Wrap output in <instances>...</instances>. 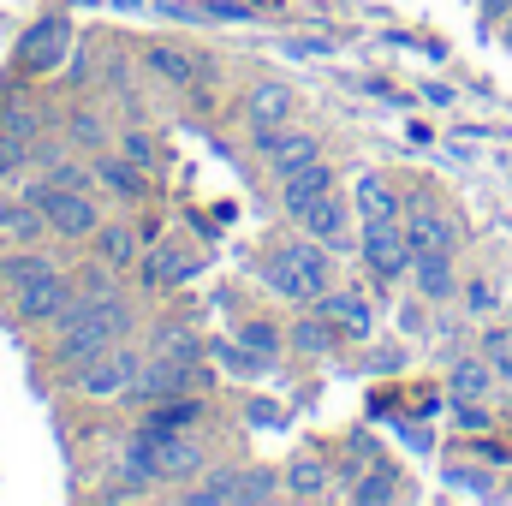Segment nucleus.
Returning a JSON list of instances; mask_svg holds the SVG:
<instances>
[{"label":"nucleus","instance_id":"1a4fd4ad","mask_svg":"<svg viewBox=\"0 0 512 506\" xmlns=\"http://www.w3.org/2000/svg\"><path fill=\"white\" fill-rule=\"evenodd\" d=\"M18 298V322H30V328H42V322H60L66 310H72V298H78V286L54 268V274H42V280H30L24 292H12Z\"/></svg>","mask_w":512,"mask_h":506},{"label":"nucleus","instance_id":"39448f33","mask_svg":"<svg viewBox=\"0 0 512 506\" xmlns=\"http://www.w3.org/2000/svg\"><path fill=\"white\" fill-rule=\"evenodd\" d=\"M358 251H364V262H370L376 280H399V274H411V239H405V221H364Z\"/></svg>","mask_w":512,"mask_h":506},{"label":"nucleus","instance_id":"4be33fe9","mask_svg":"<svg viewBox=\"0 0 512 506\" xmlns=\"http://www.w3.org/2000/svg\"><path fill=\"white\" fill-rule=\"evenodd\" d=\"M203 268V256H179V251H155L143 262V280L155 286V292H167V286H179L185 274H197Z\"/></svg>","mask_w":512,"mask_h":506},{"label":"nucleus","instance_id":"a878e982","mask_svg":"<svg viewBox=\"0 0 512 506\" xmlns=\"http://www.w3.org/2000/svg\"><path fill=\"white\" fill-rule=\"evenodd\" d=\"M96 173H102V185H108L120 203H137V197H143V167L126 161V155H120V161H96Z\"/></svg>","mask_w":512,"mask_h":506},{"label":"nucleus","instance_id":"393cba45","mask_svg":"<svg viewBox=\"0 0 512 506\" xmlns=\"http://www.w3.org/2000/svg\"><path fill=\"white\" fill-rule=\"evenodd\" d=\"M90 245H96V256H102L108 268H131V262H137V233H131V227H96Z\"/></svg>","mask_w":512,"mask_h":506},{"label":"nucleus","instance_id":"6ab92c4d","mask_svg":"<svg viewBox=\"0 0 512 506\" xmlns=\"http://www.w3.org/2000/svg\"><path fill=\"white\" fill-rule=\"evenodd\" d=\"M286 346H292L298 358H328V352L340 346V328H334L328 316H304V322L286 328Z\"/></svg>","mask_w":512,"mask_h":506},{"label":"nucleus","instance_id":"b1692460","mask_svg":"<svg viewBox=\"0 0 512 506\" xmlns=\"http://www.w3.org/2000/svg\"><path fill=\"white\" fill-rule=\"evenodd\" d=\"M239 477L245 471H209V483H191L179 501L185 506H233L239 501Z\"/></svg>","mask_w":512,"mask_h":506},{"label":"nucleus","instance_id":"a19ab883","mask_svg":"<svg viewBox=\"0 0 512 506\" xmlns=\"http://www.w3.org/2000/svg\"><path fill=\"white\" fill-rule=\"evenodd\" d=\"M0 233H6V209H0Z\"/></svg>","mask_w":512,"mask_h":506},{"label":"nucleus","instance_id":"473e14b6","mask_svg":"<svg viewBox=\"0 0 512 506\" xmlns=\"http://www.w3.org/2000/svg\"><path fill=\"white\" fill-rule=\"evenodd\" d=\"M120 155L137 161V167H155V137H149V131H126V137H120Z\"/></svg>","mask_w":512,"mask_h":506},{"label":"nucleus","instance_id":"f257e3e1","mask_svg":"<svg viewBox=\"0 0 512 506\" xmlns=\"http://www.w3.org/2000/svg\"><path fill=\"white\" fill-rule=\"evenodd\" d=\"M126 334H137V310H131L126 298L72 304V310L60 316V340H54V358H60L66 370H78V364L102 358L108 346H120Z\"/></svg>","mask_w":512,"mask_h":506},{"label":"nucleus","instance_id":"9d476101","mask_svg":"<svg viewBox=\"0 0 512 506\" xmlns=\"http://www.w3.org/2000/svg\"><path fill=\"white\" fill-rule=\"evenodd\" d=\"M405 239H411V251H459V221H453L441 203L417 197V203L405 209Z\"/></svg>","mask_w":512,"mask_h":506},{"label":"nucleus","instance_id":"aec40b11","mask_svg":"<svg viewBox=\"0 0 512 506\" xmlns=\"http://www.w3.org/2000/svg\"><path fill=\"white\" fill-rule=\"evenodd\" d=\"M358 215H364V221H405L399 191L387 185L382 173H364V179H358Z\"/></svg>","mask_w":512,"mask_h":506},{"label":"nucleus","instance_id":"58836bf2","mask_svg":"<svg viewBox=\"0 0 512 506\" xmlns=\"http://www.w3.org/2000/svg\"><path fill=\"white\" fill-rule=\"evenodd\" d=\"M209 18H251V6H239V0H215Z\"/></svg>","mask_w":512,"mask_h":506},{"label":"nucleus","instance_id":"ddd939ff","mask_svg":"<svg viewBox=\"0 0 512 506\" xmlns=\"http://www.w3.org/2000/svg\"><path fill=\"white\" fill-rule=\"evenodd\" d=\"M310 310L328 316V322H334L340 334H352V340H370V334H376V310H370L364 292H322Z\"/></svg>","mask_w":512,"mask_h":506},{"label":"nucleus","instance_id":"bb28decb","mask_svg":"<svg viewBox=\"0 0 512 506\" xmlns=\"http://www.w3.org/2000/svg\"><path fill=\"white\" fill-rule=\"evenodd\" d=\"M352 501H358V506L399 501V471H393V465H370V471H364V483H352Z\"/></svg>","mask_w":512,"mask_h":506},{"label":"nucleus","instance_id":"72a5a7b5","mask_svg":"<svg viewBox=\"0 0 512 506\" xmlns=\"http://www.w3.org/2000/svg\"><path fill=\"white\" fill-rule=\"evenodd\" d=\"M465 304H471V316H495V304H501V298H495V286H489V280H471V286H465Z\"/></svg>","mask_w":512,"mask_h":506},{"label":"nucleus","instance_id":"9b49d317","mask_svg":"<svg viewBox=\"0 0 512 506\" xmlns=\"http://www.w3.org/2000/svg\"><path fill=\"white\" fill-rule=\"evenodd\" d=\"M328 191H334V167H328V161H310V167H298V173H286V179H280V209L298 221V215H304V209H316Z\"/></svg>","mask_w":512,"mask_h":506},{"label":"nucleus","instance_id":"423d86ee","mask_svg":"<svg viewBox=\"0 0 512 506\" xmlns=\"http://www.w3.org/2000/svg\"><path fill=\"white\" fill-rule=\"evenodd\" d=\"M66 54H72V24H66V12H48V18H42V24H30V30H24V42H18L24 72H60V66H66Z\"/></svg>","mask_w":512,"mask_h":506},{"label":"nucleus","instance_id":"20e7f679","mask_svg":"<svg viewBox=\"0 0 512 506\" xmlns=\"http://www.w3.org/2000/svg\"><path fill=\"white\" fill-rule=\"evenodd\" d=\"M137 376H143V358L120 340V346H108L102 358L78 364V370H72V387H78V393H90V399H114V393H131V381H137Z\"/></svg>","mask_w":512,"mask_h":506},{"label":"nucleus","instance_id":"ea45409f","mask_svg":"<svg viewBox=\"0 0 512 506\" xmlns=\"http://www.w3.org/2000/svg\"><path fill=\"white\" fill-rule=\"evenodd\" d=\"M512 0H483V24H495V18H507Z\"/></svg>","mask_w":512,"mask_h":506},{"label":"nucleus","instance_id":"6e6552de","mask_svg":"<svg viewBox=\"0 0 512 506\" xmlns=\"http://www.w3.org/2000/svg\"><path fill=\"white\" fill-rule=\"evenodd\" d=\"M256 155L274 167V179H286V173H298V167L322 161V137H316V131L274 126V131H256Z\"/></svg>","mask_w":512,"mask_h":506},{"label":"nucleus","instance_id":"4c0bfd02","mask_svg":"<svg viewBox=\"0 0 512 506\" xmlns=\"http://www.w3.org/2000/svg\"><path fill=\"white\" fill-rule=\"evenodd\" d=\"M251 423H262V429H268V423H286V411H280V405H268V399H256V405H251Z\"/></svg>","mask_w":512,"mask_h":506},{"label":"nucleus","instance_id":"5701e85b","mask_svg":"<svg viewBox=\"0 0 512 506\" xmlns=\"http://www.w3.org/2000/svg\"><path fill=\"white\" fill-rule=\"evenodd\" d=\"M42 274H54V262L42 251H12V256H0V286L6 292H24L30 280H42Z\"/></svg>","mask_w":512,"mask_h":506},{"label":"nucleus","instance_id":"79ce46f5","mask_svg":"<svg viewBox=\"0 0 512 506\" xmlns=\"http://www.w3.org/2000/svg\"><path fill=\"white\" fill-rule=\"evenodd\" d=\"M114 6H137V0H114Z\"/></svg>","mask_w":512,"mask_h":506},{"label":"nucleus","instance_id":"c756f323","mask_svg":"<svg viewBox=\"0 0 512 506\" xmlns=\"http://www.w3.org/2000/svg\"><path fill=\"white\" fill-rule=\"evenodd\" d=\"M233 340H239L245 352H256V358H280V346H286V334H280V328H268V322H245Z\"/></svg>","mask_w":512,"mask_h":506},{"label":"nucleus","instance_id":"412c9836","mask_svg":"<svg viewBox=\"0 0 512 506\" xmlns=\"http://www.w3.org/2000/svg\"><path fill=\"white\" fill-rule=\"evenodd\" d=\"M149 423H161V429H197V423H203V393L155 399V405H149Z\"/></svg>","mask_w":512,"mask_h":506},{"label":"nucleus","instance_id":"2f4dec72","mask_svg":"<svg viewBox=\"0 0 512 506\" xmlns=\"http://www.w3.org/2000/svg\"><path fill=\"white\" fill-rule=\"evenodd\" d=\"M280 495H286L280 471H245L239 477V501H280Z\"/></svg>","mask_w":512,"mask_h":506},{"label":"nucleus","instance_id":"f8f14e48","mask_svg":"<svg viewBox=\"0 0 512 506\" xmlns=\"http://www.w3.org/2000/svg\"><path fill=\"white\" fill-rule=\"evenodd\" d=\"M298 227H304V239H316V245H328V251H346V245H352V209H346L334 191H328L316 209H304Z\"/></svg>","mask_w":512,"mask_h":506},{"label":"nucleus","instance_id":"cd10ccee","mask_svg":"<svg viewBox=\"0 0 512 506\" xmlns=\"http://www.w3.org/2000/svg\"><path fill=\"white\" fill-rule=\"evenodd\" d=\"M155 358H179V364H197L203 358V340L191 334V328H161V340H155Z\"/></svg>","mask_w":512,"mask_h":506},{"label":"nucleus","instance_id":"7c9ffc66","mask_svg":"<svg viewBox=\"0 0 512 506\" xmlns=\"http://www.w3.org/2000/svg\"><path fill=\"white\" fill-rule=\"evenodd\" d=\"M0 131H6V137H18V143L30 149V143H36V131H42V114H30V102H6Z\"/></svg>","mask_w":512,"mask_h":506},{"label":"nucleus","instance_id":"0eeeda50","mask_svg":"<svg viewBox=\"0 0 512 506\" xmlns=\"http://www.w3.org/2000/svg\"><path fill=\"white\" fill-rule=\"evenodd\" d=\"M203 387H209V370H203V364L155 358V364H143V376L131 381V399L155 405V399H173V393H203Z\"/></svg>","mask_w":512,"mask_h":506},{"label":"nucleus","instance_id":"a211bd4d","mask_svg":"<svg viewBox=\"0 0 512 506\" xmlns=\"http://www.w3.org/2000/svg\"><path fill=\"white\" fill-rule=\"evenodd\" d=\"M149 72H161V78H173V84L185 90V84H197L209 66H203L191 48H179V42H155V48H149Z\"/></svg>","mask_w":512,"mask_h":506},{"label":"nucleus","instance_id":"f704fd0d","mask_svg":"<svg viewBox=\"0 0 512 506\" xmlns=\"http://www.w3.org/2000/svg\"><path fill=\"white\" fill-rule=\"evenodd\" d=\"M72 143H78V149H96V143H102V120H96V114H72Z\"/></svg>","mask_w":512,"mask_h":506},{"label":"nucleus","instance_id":"f03ea898","mask_svg":"<svg viewBox=\"0 0 512 506\" xmlns=\"http://www.w3.org/2000/svg\"><path fill=\"white\" fill-rule=\"evenodd\" d=\"M262 280L274 298L286 304H316L328 292V245L316 239H298V245H280V251L262 262Z\"/></svg>","mask_w":512,"mask_h":506},{"label":"nucleus","instance_id":"37998d69","mask_svg":"<svg viewBox=\"0 0 512 506\" xmlns=\"http://www.w3.org/2000/svg\"><path fill=\"white\" fill-rule=\"evenodd\" d=\"M507 495H512V477H507Z\"/></svg>","mask_w":512,"mask_h":506},{"label":"nucleus","instance_id":"e433bc0d","mask_svg":"<svg viewBox=\"0 0 512 506\" xmlns=\"http://www.w3.org/2000/svg\"><path fill=\"white\" fill-rule=\"evenodd\" d=\"M24 155H30V149H24L18 137H6V131H0V173H12V167H18Z\"/></svg>","mask_w":512,"mask_h":506},{"label":"nucleus","instance_id":"c9c22d12","mask_svg":"<svg viewBox=\"0 0 512 506\" xmlns=\"http://www.w3.org/2000/svg\"><path fill=\"white\" fill-rule=\"evenodd\" d=\"M447 477H453L459 489H477V495H495V483H489V471H465V465H453Z\"/></svg>","mask_w":512,"mask_h":506},{"label":"nucleus","instance_id":"dca6fc26","mask_svg":"<svg viewBox=\"0 0 512 506\" xmlns=\"http://www.w3.org/2000/svg\"><path fill=\"white\" fill-rule=\"evenodd\" d=\"M280 477H286V495H292V501H328V477H334V471H328L322 453L304 447V453H292V465H286Z\"/></svg>","mask_w":512,"mask_h":506},{"label":"nucleus","instance_id":"7ed1b4c3","mask_svg":"<svg viewBox=\"0 0 512 506\" xmlns=\"http://www.w3.org/2000/svg\"><path fill=\"white\" fill-rule=\"evenodd\" d=\"M24 203H36V209H42V221H48L60 239H90V233L102 227V215H96L90 191H72V185H60V179L30 185V191H24Z\"/></svg>","mask_w":512,"mask_h":506},{"label":"nucleus","instance_id":"4468645a","mask_svg":"<svg viewBox=\"0 0 512 506\" xmlns=\"http://www.w3.org/2000/svg\"><path fill=\"white\" fill-rule=\"evenodd\" d=\"M411 286L423 304H447L459 292L453 280V251H411Z\"/></svg>","mask_w":512,"mask_h":506},{"label":"nucleus","instance_id":"c85d7f7f","mask_svg":"<svg viewBox=\"0 0 512 506\" xmlns=\"http://www.w3.org/2000/svg\"><path fill=\"white\" fill-rule=\"evenodd\" d=\"M489 364H495V381L512 387V328H483V346H477Z\"/></svg>","mask_w":512,"mask_h":506},{"label":"nucleus","instance_id":"2eb2a0df","mask_svg":"<svg viewBox=\"0 0 512 506\" xmlns=\"http://www.w3.org/2000/svg\"><path fill=\"white\" fill-rule=\"evenodd\" d=\"M501 381H495V364L483 352H465L447 364V399H489Z\"/></svg>","mask_w":512,"mask_h":506},{"label":"nucleus","instance_id":"c03bdc74","mask_svg":"<svg viewBox=\"0 0 512 506\" xmlns=\"http://www.w3.org/2000/svg\"><path fill=\"white\" fill-rule=\"evenodd\" d=\"M507 24H512V12H507Z\"/></svg>","mask_w":512,"mask_h":506},{"label":"nucleus","instance_id":"f3484780","mask_svg":"<svg viewBox=\"0 0 512 506\" xmlns=\"http://www.w3.org/2000/svg\"><path fill=\"white\" fill-rule=\"evenodd\" d=\"M245 114H251L256 131L286 126V120H292V90H286V84H274V78H262L251 96H245Z\"/></svg>","mask_w":512,"mask_h":506}]
</instances>
